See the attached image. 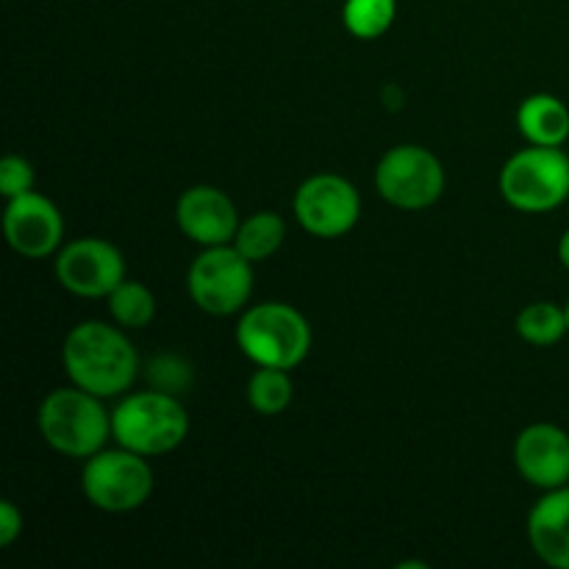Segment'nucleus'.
Wrapping results in <instances>:
<instances>
[{
    "label": "nucleus",
    "mask_w": 569,
    "mask_h": 569,
    "mask_svg": "<svg viewBox=\"0 0 569 569\" xmlns=\"http://www.w3.org/2000/svg\"><path fill=\"white\" fill-rule=\"evenodd\" d=\"M531 550L553 569H569V483L548 489L528 515Z\"/></svg>",
    "instance_id": "14"
},
{
    "label": "nucleus",
    "mask_w": 569,
    "mask_h": 569,
    "mask_svg": "<svg viewBox=\"0 0 569 569\" xmlns=\"http://www.w3.org/2000/svg\"><path fill=\"white\" fill-rule=\"evenodd\" d=\"M515 465L531 487L559 489L569 483V433L553 422H533L515 439Z\"/></svg>",
    "instance_id": "13"
},
{
    "label": "nucleus",
    "mask_w": 569,
    "mask_h": 569,
    "mask_svg": "<svg viewBox=\"0 0 569 569\" xmlns=\"http://www.w3.org/2000/svg\"><path fill=\"white\" fill-rule=\"evenodd\" d=\"M33 178L37 176H33L31 161L22 159V156L17 153L3 156V161H0V194H3L6 200L31 192Z\"/></svg>",
    "instance_id": "21"
},
{
    "label": "nucleus",
    "mask_w": 569,
    "mask_h": 569,
    "mask_svg": "<svg viewBox=\"0 0 569 569\" xmlns=\"http://www.w3.org/2000/svg\"><path fill=\"white\" fill-rule=\"evenodd\" d=\"M150 381L156 383L153 389H161V392L178 395V389H183L189 383V370L187 365H181L172 356H161L150 365Z\"/></svg>",
    "instance_id": "22"
},
{
    "label": "nucleus",
    "mask_w": 569,
    "mask_h": 569,
    "mask_svg": "<svg viewBox=\"0 0 569 569\" xmlns=\"http://www.w3.org/2000/svg\"><path fill=\"white\" fill-rule=\"evenodd\" d=\"M506 203L526 214H545L569 200V156L561 148L531 144L511 156L498 178Z\"/></svg>",
    "instance_id": "6"
},
{
    "label": "nucleus",
    "mask_w": 569,
    "mask_h": 569,
    "mask_svg": "<svg viewBox=\"0 0 569 569\" xmlns=\"http://www.w3.org/2000/svg\"><path fill=\"white\" fill-rule=\"evenodd\" d=\"M111 437L114 445L156 459L181 448L189 437V415L178 395L161 389L122 395L111 411Z\"/></svg>",
    "instance_id": "3"
},
{
    "label": "nucleus",
    "mask_w": 569,
    "mask_h": 569,
    "mask_svg": "<svg viewBox=\"0 0 569 569\" xmlns=\"http://www.w3.org/2000/svg\"><path fill=\"white\" fill-rule=\"evenodd\" d=\"M153 489L156 476L148 456L133 453L122 445L103 448L83 459L81 492L92 509L106 515H128L142 509Z\"/></svg>",
    "instance_id": "5"
},
{
    "label": "nucleus",
    "mask_w": 569,
    "mask_h": 569,
    "mask_svg": "<svg viewBox=\"0 0 569 569\" xmlns=\"http://www.w3.org/2000/svg\"><path fill=\"white\" fill-rule=\"evenodd\" d=\"M565 311H567V328H569V300H567V306H565Z\"/></svg>",
    "instance_id": "25"
},
{
    "label": "nucleus",
    "mask_w": 569,
    "mask_h": 569,
    "mask_svg": "<svg viewBox=\"0 0 569 569\" xmlns=\"http://www.w3.org/2000/svg\"><path fill=\"white\" fill-rule=\"evenodd\" d=\"M515 328L522 342L533 345V348H553L569 333L567 311L565 306H556L550 300H537L517 315Z\"/></svg>",
    "instance_id": "17"
},
{
    "label": "nucleus",
    "mask_w": 569,
    "mask_h": 569,
    "mask_svg": "<svg viewBox=\"0 0 569 569\" xmlns=\"http://www.w3.org/2000/svg\"><path fill=\"white\" fill-rule=\"evenodd\" d=\"M559 261L565 264V270H569V228L559 239Z\"/></svg>",
    "instance_id": "24"
},
{
    "label": "nucleus",
    "mask_w": 569,
    "mask_h": 569,
    "mask_svg": "<svg viewBox=\"0 0 569 569\" xmlns=\"http://www.w3.org/2000/svg\"><path fill=\"white\" fill-rule=\"evenodd\" d=\"M22 533V511L11 500H0V548H11Z\"/></svg>",
    "instance_id": "23"
},
{
    "label": "nucleus",
    "mask_w": 569,
    "mask_h": 569,
    "mask_svg": "<svg viewBox=\"0 0 569 569\" xmlns=\"http://www.w3.org/2000/svg\"><path fill=\"white\" fill-rule=\"evenodd\" d=\"M3 237L22 259H50L64 244V217L53 200L31 189L6 200Z\"/></svg>",
    "instance_id": "11"
},
{
    "label": "nucleus",
    "mask_w": 569,
    "mask_h": 569,
    "mask_svg": "<svg viewBox=\"0 0 569 569\" xmlns=\"http://www.w3.org/2000/svg\"><path fill=\"white\" fill-rule=\"evenodd\" d=\"M292 370H278V367H256L253 376L248 378V403L256 415L278 417L289 409L295 398Z\"/></svg>",
    "instance_id": "18"
},
{
    "label": "nucleus",
    "mask_w": 569,
    "mask_h": 569,
    "mask_svg": "<svg viewBox=\"0 0 569 569\" xmlns=\"http://www.w3.org/2000/svg\"><path fill=\"white\" fill-rule=\"evenodd\" d=\"M376 189L395 209L422 211L442 198L445 167L422 144H395L378 161Z\"/></svg>",
    "instance_id": "8"
},
{
    "label": "nucleus",
    "mask_w": 569,
    "mask_h": 569,
    "mask_svg": "<svg viewBox=\"0 0 569 569\" xmlns=\"http://www.w3.org/2000/svg\"><path fill=\"white\" fill-rule=\"evenodd\" d=\"M237 348L256 367L295 370L311 353V326L281 300L248 306L237 322Z\"/></svg>",
    "instance_id": "4"
},
{
    "label": "nucleus",
    "mask_w": 569,
    "mask_h": 569,
    "mask_svg": "<svg viewBox=\"0 0 569 569\" xmlns=\"http://www.w3.org/2000/svg\"><path fill=\"white\" fill-rule=\"evenodd\" d=\"M292 209L306 233L317 239H339L359 226L361 194L348 178L337 172H317L300 183Z\"/></svg>",
    "instance_id": "9"
},
{
    "label": "nucleus",
    "mask_w": 569,
    "mask_h": 569,
    "mask_svg": "<svg viewBox=\"0 0 569 569\" xmlns=\"http://www.w3.org/2000/svg\"><path fill=\"white\" fill-rule=\"evenodd\" d=\"M178 231L200 248L231 244L239 231V211L233 200L211 183H198L181 192L176 203Z\"/></svg>",
    "instance_id": "12"
},
{
    "label": "nucleus",
    "mask_w": 569,
    "mask_h": 569,
    "mask_svg": "<svg viewBox=\"0 0 569 569\" xmlns=\"http://www.w3.org/2000/svg\"><path fill=\"white\" fill-rule=\"evenodd\" d=\"M56 281L76 298L106 300L126 281V259L109 239L81 237L56 253Z\"/></svg>",
    "instance_id": "10"
},
{
    "label": "nucleus",
    "mask_w": 569,
    "mask_h": 569,
    "mask_svg": "<svg viewBox=\"0 0 569 569\" xmlns=\"http://www.w3.org/2000/svg\"><path fill=\"white\" fill-rule=\"evenodd\" d=\"M187 289L192 303L211 317L242 315L253 295V261L233 244L203 248L189 264Z\"/></svg>",
    "instance_id": "7"
},
{
    "label": "nucleus",
    "mask_w": 569,
    "mask_h": 569,
    "mask_svg": "<svg viewBox=\"0 0 569 569\" xmlns=\"http://www.w3.org/2000/svg\"><path fill=\"white\" fill-rule=\"evenodd\" d=\"M283 239H287V220L278 211H253L239 222V231L231 244L244 259L259 264L281 250Z\"/></svg>",
    "instance_id": "16"
},
{
    "label": "nucleus",
    "mask_w": 569,
    "mask_h": 569,
    "mask_svg": "<svg viewBox=\"0 0 569 569\" xmlns=\"http://www.w3.org/2000/svg\"><path fill=\"white\" fill-rule=\"evenodd\" d=\"M398 17V0H345L342 26L361 42L383 37Z\"/></svg>",
    "instance_id": "20"
},
{
    "label": "nucleus",
    "mask_w": 569,
    "mask_h": 569,
    "mask_svg": "<svg viewBox=\"0 0 569 569\" xmlns=\"http://www.w3.org/2000/svg\"><path fill=\"white\" fill-rule=\"evenodd\" d=\"M37 428L44 445L67 459H89L114 439L111 411L103 406V398L76 383L44 395L37 411Z\"/></svg>",
    "instance_id": "2"
},
{
    "label": "nucleus",
    "mask_w": 569,
    "mask_h": 569,
    "mask_svg": "<svg viewBox=\"0 0 569 569\" xmlns=\"http://www.w3.org/2000/svg\"><path fill=\"white\" fill-rule=\"evenodd\" d=\"M61 365L70 383L103 400L131 392L139 376L137 348L117 322H78L61 345Z\"/></svg>",
    "instance_id": "1"
},
{
    "label": "nucleus",
    "mask_w": 569,
    "mask_h": 569,
    "mask_svg": "<svg viewBox=\"0 0 569 569\" xmlns=\"http://www.w3.org/2000/svg\"><path fill=\"white\" fill-rule=\"evenodd\" d=\"M517 126L528 144L561 148L569 139V109L556 94H531L517 109Z\"/></svg>",
    "instance_id": "15"
},
{
    "label": "nucleus",
    "mask_w": 569,
    "mask_h": 569,
    "mask_svg": "<svg viewBox=\"0 0 569 569\" xmlns=\"http://www.w3.org/2000/svg\"><path fill=\"white\" fill-rule=\"evenodd\" d=\"M106 309H109L111 320L120 328H126V331H142L156 317V295L150 292L148 283L126 278L106 298Z\"/></svg>",
    "instance_id": "19"
}]
</instances>
